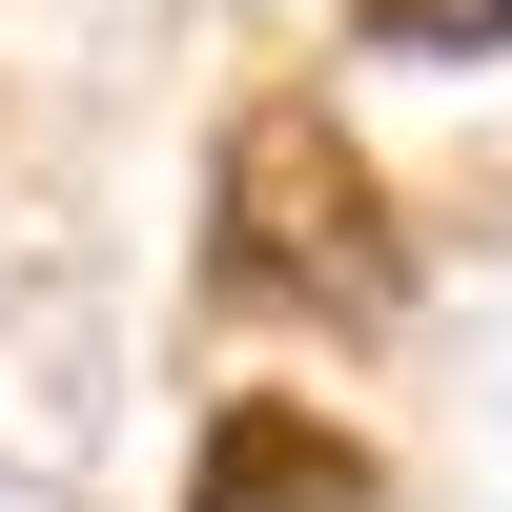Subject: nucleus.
<instances>
[{
  "label": "nucleus",
  "instance_id": "f03ea898",
  "mask_svg": "<svg viewBox=\"0 0 512 512\" xmlns=\"http://www.w3.org/2000/svg\"><path fill=\"white\" fill-rule=\"evenodd\" d=\"M205 512H369V451L328 431V410H226V431H205Z\"/></svg>",
  "mask_w": 512,
  "mask_h": 512
},
{
  "label": "nucleus",
  "instance_id": "f257e3e1",
  "mask_svg": "<svg viewBox=\"0 0 512 512\" xmlns=\"http://www.w3.org/2000/svg\"><path fill=\"white\" fill-rule=\"evenodd\" d=\"M205 287L246 328H390L410 308V226L369 185V144L328 103H246L226 123V226H205Z\"/></svg>",
  "mask_w": 512,
  "mask_h": 512
},
{
  "label": "nucleus",
  "instance_id": "7ed1b4c3",
  "mask_svg": "<svg viewBox=\"0 0 512 512\" xmlns=\"http://www.w3.org/2000/svg\"><path fill=\"white\" fill-rule=\"evenodd\" d=\"M369 21H390V41H492L512 0H369Z\"/></svg>",
  "mask_w": 512,
  "mask_h": 512
}]
</instances>
